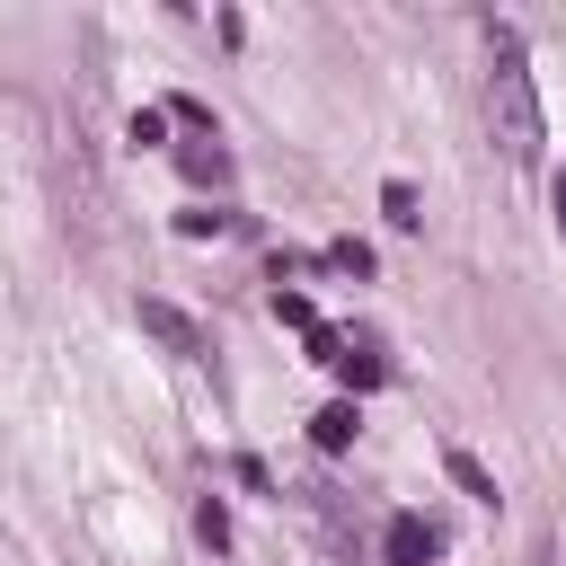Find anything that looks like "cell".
<instances>
[{
  "mask_svg": "<svg viewBox=\"0 0 566 566\" xmlns=\"http://www.w3.org/2000/svg\"><path fill=\"white\" fill-rule=\"evenodd\" d=\"M486 133L504 150V168H539V88H531V53L513 27H486Z\"/></svg>",
  "mask_w": 566,
  "mask_h": 566,
  "instance_id": "6da1fadb",
  "label": "cell"
},
{
  "mask_svg": "<svg viewBox=\"0 0 566 566\" xmlns=\"http://www.w3.org/2000/svg\"><path fill=\"white\" fill-rule=\"evenodd\" d=\"M133 318H142V336H159L168 354H186V363H203L212 354V336H203V318H186L177 301H159V292H142L133 301Z\"/></svg>",
  "mask_w": 566,
  "mask_h": 566,
  "instance_id": "7a4b0ae2",
  "label": "cell"
},
{
  "mask_svg": "<svg viewBox=\"0 0 566 566\" xmlns=\"http://www.w3.org/2000/svg\"><path fill=\"white\" fill-rule=\"evenodd\" d=\"M380 557H389V566H433V557H442V522H424V513H389Z\"/></svg>",
  "mask_w": 566,
  "mask_h": 566,
  "instance_id": "3957f363",
  "label": "cell"
},
{
  "mask_svg": "<svg viewBox=\"0 0 566 566\" xmlns=\"http://www.w3.org/2000/svg\"><path fill=\"white\" fill-rule=\"evenodd\" d=\"M354 433H363V407H354V398H327V407L310 416V442H318L327 460H336V451H354Z\"/></svg>",
  "mask_w": 566,
  "mask_h": 566,
  "instance_id": "277c9868",
  "label": "cell"
},
{
  "mask_svg": "<svg viewBox=\"0 0 566 566\" xmlns=\"http://www.w3.org/2000/svg\"><path fill=\"white\" fill-rule=\"evenodd\" d=\"M177 168H186L195 186L221 195V186H230V150H221V133H212V142H177Z\"/></svg>",
  "mask_w": 566,
  "mask_h": 566,
  "instance_id": "5b68a950",
  "label": "cell"
},
{
  "mask_svg": "<svg viewBox=\"0 0 566 566\" xmlns=\"http://www.w3.org/2000/svg\"><path fill=\"white\" fill-rule=\"evenodd\" d=\"M442 469H451V486H460V495L495 504V478H486V460H478V451H460V442H451V451H442Z\"/></svg>",
  "mask_w": 566,
  "mask_h": 566,
  "instance_id": "8992f818",
  "label": "cell"
},
{
  "mask_svg": "<svg viewBox=\"0 0 566 566\" xmlns=\"http://www.w3.org/2000/svg\"><path fill=\"white\" fill-rule=\"evenodd\" d=\"M380 212H389V230H424V203H416V186H407V177H389V186H380Z\"/></svg>",
  "mask_w": 566,
  "mask_h": 566,
  "instance_id": "52a82bcc",
  "label": "cell"
},
{
  "mask_svg": "<svg viewBox=\"0 0 566 566\" xmlns=\"http://www.w3.org/2000/svg\"><path fill=\"white\" fill-rule=\"evenodd\" d=\"M336 380H345V389H380V380H389V363H380L371 345H345V363H336Z\"/></svg>",
  "mask_w": 566,
  "mask_h": 566,
  "instance_id": "ba28073f",
  "label": "cell"
},
{
  "mask_svg": "<svg viewBox=\"0 0 566 566\" xmlns=\"http://www.w3.org/2000/svg\"><path fill=\"white\" fill-rule=\"evenodd\" d=\"M318 265H327V274H354V283H363V274H371V248H363V239H327V248H318Z\"/></svg>",
  "mask_w": 566,
  "mask_h": 566,
  "instance_id": "9c48e42d",
  "label": "cell"
},
{
  "mask_svg": "<svg viewBox=\"0 0 566 566\" xmlns=\"http://www.w3.org/2000/svg\"><path fill=\"white\" fill-rule=\"evenodd\" d=\"M177 230H186V239H212V230H239V212H212V203H195V212H177Z\"/></svg>",
  "mask_w": 566,
  "mask_h": 566,
  "instance_id": "30bf717a",
  "label": "cell"
},
{
  "mask_svg": "<svg viewBox=\"0 0 566 566\" xmlns=\"http://www.w3.org/2000/svg\"><path fill=\"white\" fill-rule=\"evenodd\" d=\"M274 318H283V327H301V336H310V327H327V318L310 310V292H274Z\"/></svg>",
  "mask_w": 566,
  "mask_h": 566,
  "instance_id": "8fae6325",
  "label": "cell"
},
{
  "mask_svg": "<svg viewBox=\"0 0 566 566\" xmlns=\"http://www.w3.org/2000/svg\"><path fill=\"white\" fill-rule=\"evenodd\" d=\"M195 531H203V548H230V513H221V504H212V495H203V504H195Z\"/></svg>",
  "mask_w": 566,
  "mask_h": 566,
  "instance_id": "7c38bea8",
  "label": "cell"
},
{
  "mask_svg": "<svg viewBox=\"0 0 566 566\" xmlns=\"http://www.w3.org/2000/svg\"><path fill=\"white\" fill-rule=\"evenodd\" d=\"M124 133H133V142H142V150H150V142H159V133H168V106H142V115H133V124H124Z\"/></svg>",
  "mask_w": 566,
  "mask_h": 566,
  "instance_id": "4fadbf2b",
  "label": "cell"
},
{
  "mask_svg": "<svg viewBox=\"0 0 566 566\" xmlns=\"http://www.w3.org/2000/svg\"><path fill=\"white\" fill-rule=\"evenodd\" d=\"M548 203H557V230H566V168L548 177Z\"/></svg>",
  "mask_w": 566,
  "mask_h": 566,
  "instance_id": "5bb4252c",
  "label": "cell"
}]
</instances>
